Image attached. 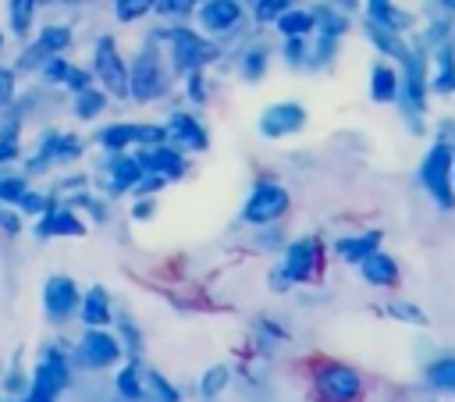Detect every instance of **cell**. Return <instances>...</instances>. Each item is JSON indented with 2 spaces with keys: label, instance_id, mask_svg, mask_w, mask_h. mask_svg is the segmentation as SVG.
I'll return each mask as SVG.
<instances>
[{
  "label": "cell",
  "instance_id": "28",
  "mask_svg": "<svg viewBox=\"0 0 455 402\" xmlns=\"http://www.w3.org/2000/svg\"><path fill=\"white\" fill-rule=\"evenodd\" d=\"M117 391H121V398H128V402H142V370H139V366H124V370L117 374Z\"/></svg>",
  "mask_w": 455,
  "mask_h": 402
},
{
  "label": "cell",
  "instance_id": "29",
  "mask_svg": "<svg viewBox=\"0 0 455 402\" xmlns=\"http://www.w3.org/2000/svg\"><path fill=\"white\" fill-rule=\"evenodd\" d=\"M370 43H373L377 50H384V57H398V60H405V57H409V50H405V43H402L398 36L380 32V28H373V25H370Z\"/></svg>",
  "mask_w": 455,
  "mask_h": 402
},
{
  "label": "cell",
  "instance_id": "31",
  "mask_svg": "<svg viewBox=\"0 0 455 402\" xmlns=\"http://www.w3.org/2000/svg\"><path fill=\"white\" fill-rule=\"evenodd\" d=\"M100 110H103V92H96L92 85L82 89V92H75V114L78 117H96Z\"/></svg>",
  "mask_w": 455,
  "mask_h": 402
},
{
  "label": "cell",
  "instance_id": "27",
  "mask_svg": "<svg viewBox=\"0 0 455 402\" xmlns=\"http://www.w3.org/2000/svg\"><path fill=\"white\" fill-rule=\"evenodd\" d=\"M146 398H153V402H178V391H174L160 374L146 370V374H142V402H146Z\"/></svg>",
  "mask_w": 455,
  "mask_h": 402
},
{
  "label": "cell",
  "instance_id": "11",
  "mask_svg": "<svg viewBox=\"0 0 455 402\" xmlns=\"http://www.w3.org/2000/svg\"><path fill=\"white\" fill-rule=\"evenodd\" d=\"M302 125H306V107H299V103H274V107H267L263 117H259V132H263L267 139L291 135V132H299Z\"/></svg>",
  "mask_w": 455,
  "mask_h": 402
},
{
  "label": "cell",
  "instance_id": "39",
  "mask_svg": "<svg viewBox=\"0 0 455 402\" xmlns=\"http://www.w3.org/2000/svg\"><path fill=\"white\" fill-rule=\"evenodd\" d=\"M18 206H21L25 213H43V210H50V199L39 196V192H25V196L18 199Z\"/></svg>",
  "mask_w": 455,
  "mask_h": 402
},
{
  "label": "cell",
  "instance_id": "16",
  "mask_svg": "<svg viewBox=\"0 0 455 402\" xmlns=\"http://www.w3.org/2000/svg\"><path fill=\"white\" fill-rule=\"evenodd\" d=\"M164 132H167L178 146H185V149H206V132L199 128V121H196L192 114H171Z\"/></svg>",
  "mask_w": 455,
  "mask_h": 402
},
{
  "label": "cell",
  "instance_id": "33",
  "mask_svg": "<svg viewBox=\"0 0 455 402\" xmlns=\"http://www.w3.org/2000/svg\"><path fill=\"white\" fill-rule=\"evenodd\" d=\"M224 384H228V366H210V370L203 374V381H199V395L210 402L213 395H220Z\"/></svg>",
  "mask_w": 455,
  "mask_h": 402
},
{
  "label": "cell",
  "instance_id": "34",
  "mask_svg": "<svg viewBox=\"0 0 455 402\" xmlns=\"http://www.w3.org/2000/svg\"><path fill=\"white\" fill-rule=\"evenodd\" d=\"M28 189H25V178H18V174H0V203H14L18 206V199L25 196Z\"/></svg>",
  "mask_w": 455,
  "mask_h": 402
},
{
  "label": "cell",
  "instance_id": "35",
  "mask_svg": "<svg viewBox=\"0 0 455 402\" xmlns=\"http://www.w3.org/2000/svg\"><path fill=\"white\" fill-rule=\"evenodd\" d=\"M387 313H391V317H398L402 324H427V313H423L419 306H412V302H402V299H398V302H391V306H387Z\"/></svg>",
  "mask_w": 455,
  "mask_h": 402
},
{
  "label": "cell",
  "instance_id": "8",
  "mask_svg": "<svg viewBox=\"0 0 455 402\" xmlns=\"http://www.w3.org/2000/svg\"><path fill=\"white\" fill-rule=\"evenodd\" d=\"M160 89H164V78H160L156 57H153L149 50H142V53L135 57V64L128 68V92L146 103V100L160 96Z\"/></svg>",
  "mask_w": 455,
  "mask_h": 402
},
{
  "label": "cell",
  "instance_id": "41",
  "mask_svg": "<svg viewBox=\"0 0 455 402\" xmlns=\"http://www.w3.org/2000/svg\"><path fill=\"white\" fill-rule=\"evenodd\" d=\"M64 85H68V89H75V92H82V89H89V75H85V71H78V68H71V71H68V78H64Z\"/></svg>",
  "mask_w": 455,
  "mask_h": 402
},
{
  "label": "cell",
  "instance_id": "43",
  "mask_svg": "<svg viewBox=\"0 0 455 402\" xmlns=\"http://www.w3.org/2000/svg\"><path fill=\"white\" fill-rule=\"evenodd\" d=\"M160 14H185L188 11V4L185 0H160V4H153Z\"/></svg>",
  "mask_w": 455,
  "mask_h": 402
},
{
  "label": "cell",
  "instance_id": "42",
  "mask_svg": "<svg viewBox=\"0 0 455 402\" xmlns=\"http://www.w3.org/2000/svg\"><path fill=\"white\" fill-rule=\"evenodd\" d=\"M0 228H4L7 235H18V228H21V221H18V217H14V213H11L4 203H0Z\"/></svg>",
  "mask_w": 455,
  "mask_h": 402
},
{
  "label": "cell",
  "instance_id": "9",
  "mask_svg": "<svg viewBox=\"0 0 455 402\" xmlns=\"http://www.w3.org/2000/svg\"><path fill=\"white\" fill-rule=\"evenodd\" d=\"M78 306V288L71 277L64 274H53L46 285H43V310L53 324H60L64 317H71V310Z\"/></svg>",
  "mask_w": 455,
  "mask_h": 402
},
{
  "label": "cell",
  "instance_id": "46",
  "mask_svg": "<svg viewBox=\"0 0 455 402\" xmlns=\"http://www.w3.org/2000/svg\"><path fill=\"white\" fill-rule=\"evenodd\" d=\"M188 92H192V100H196V103H203V100H206V92H203V78H199V71H196V75H188Z\"/></svg>",
  "mask_w": 455,
  "mask_h": 402
},
{
  "label": "cell",
  "instance_id": "37",
  "mask_svg": "<svg viewBox=\"0 0 455 402\" xmlns=\"http://www.w3.org/2000/svg\"><path fill=\"white\" fill-rule=\"evenodd\" d=\"M313 21H316V25L323 28V36H331V39L345 32V18H338L331 7H327V11H316V14H313Z\"/></svg>",
  "mask_w": 455,
  "mask_h": 402
},
{
  "label": "cell",
  "instance_id": "50",
  "mask_svg": "<svg viewBox=\"0 0 455 402\" xmlns=\"http://www.w3.org/2000/svg\"><path fill=\"white\" fill-rule=\"evenodd\" d=\"M0 46H4V36H0Z\"/></svg>",
  "mask_w": 455,
  "mask_h": 402
},
{
  "label": "cell",
  "instance_id": "45",
  "mask_svg": "<svg viewBox=\"0 0 455 402\" xmlns=\"http://www.w3.org/2000/svg\"><path fill=\"white\" fill-rule=\"evenodd\" d=\"M11 89H14V75L7 68H0V103L11 100Z\"/></svg>",
  "mask_w": 455,
  "mask_h": 402
},
{
  "label": "cell",
  "instance_id": "19",
  "mask_svg": "<svg viewBox=\"0 0 455 402\" xmlns=\"http://www.w3.org/2000/svg\"><path fill=\"white\" fill-rule=\"evenodd\" d=\"M78 153H82V142H78L75 135H46V139L39 142V157L32 160V167L50 164V160H71V157H78Z\"/></svg>",
  "mask_w": 455,
  "mask_h": 402
},
{
  "label": "cell",
  "instance_id": "22",
  "mask_svg": "<svg viewBox=\"0 0 455 402\" xmlns=\"http://www.w3.org/2000/svg\"><path fill=\"white\" fill-rule=\"evenodd\" d=\"M366 14H370V25L373 28H380V32H402V28H409V14H402V11H395L391 4H380V0H370L366 4Z\"/></svg>",
  "mask_w": 455,
  "mask_h": 402
},
{
  "label": "cell",
  "instance_id": "10",
  "mask_svg": "<svg viewBox=\"0 0 455 402\" xmlns=\"http://www.w3.org/2000/svg\"><path fill=\"white\" fill-rule=\"evenodd\" d=\"M164 135H167V132L156 128V125H110V128L100 132V142H103L107 149L121 153L128 142H139V146H160Z\"/></svg>",
  "mask_w": 455,
  "mask_h": 402
},
{
  "label": "cell",
  "instance_id": "20",
  "mask_svg": "<svg viewBox=\"0 0 455 402\" xmlns=\"http://www.w3.org/2000/svg\"><path fill=\"white\" fill-rule=\"evenodd\" d=\"M377 245H380V235H377V231L345 235V238H338V242H334V249H338L348 263H363L366 256H373V253H377Z\"/></svg>",
  "mask_w": 455,
  "mask_h": 402
},
{
  "label": "cell",
  "instance_id": "47",
  "mask_svg": "<svg viewBox=\"0 0 455 402\" xmlns=\"http://www.w3.org/2000/svg\"><path fill=\"white\" fill-rule=\"evenodd\" d=\"M11 157H18V149H14L11 142H0V164H4V160H11Z\"/></svg>",
  "mask_w": 455,
  "mask_h": 402
},
{
  "label": "cell",
  "instance_id": "44",
  "mask_svg": "<svg viewBox=\"0 0 455 402\" xmlns=\"http://www.w3.org/2000/svg\"><path fill=\"white\" fill-rule=\"evenodd\" d=\"M284 57H288L291 64H299V60L306 57V46H302V39H288V43H284Z\"/></svg>",
  "mask_w": 455,
  "mask_h": 402
},
{
  "label": "cell",
  "instance_id": "40",
  "mask_svg": "<svg viewBox=\"0 0 455 402\" xmlns=\"http://www.w3.org/2000/svg\"><path fill=\"white\" fill-rule=\"evenodd\" d=\"M68 71H71V64H64V60H46V78H53V82H64L68 78Z\"/></svg>",
  "mask_w": 455,
  "mask_h": 402
},
{
  "label": "cell",
  "instance_id": "15",
  "mask_svg": "<svg viewBox=\"0 0 455 402\" xmlns=\"http://www.w3.org/2000/svg\"><path fill=\"white\" fill-rule=\"evenodd\" d=\"M36 235H39V238H53V235L78 238V235H85V224H82L71 210H64V206H50L46 217L39 221V228H36Z\"/></svg>",
  "mask_w": 455,
  "mask_h": 402
},
{
  "label": "cell",
  "instance_id": "21",
  "mask_svg": "<svg viewBox=\"0 0 455 402\" xmlns=\"http://www.w3.org/2000/svg\"><path fill=\"white\" fill-rule=\"evenodd\" d=\"M370 96H373L377 103L398 100V75H395V68H391L387 60L373 64V71H370Z\"/></svg>",
  "mask_w": 455,
  "mask_h": 402
},
{
  "label": "cell",
  "instance_id": "30",
  "mask_svg": "<svg viewBox=\"0 0 455 402\" xmlns=\"http://www.w3.org/2000/svg\"><path fill=\"white\" fill-rule=\"evenodd\" d=\"M7 7H11V28H14V36H25L28 32V21L36 14V4L32 0H11Z\"/></svg>",
  "mask_w": 455,
  "mask_h": 402
},
{
  "label": "cell",
  "instance_id": "7",
  "mask_svg": "<svg viewBox=\"0 0 455 402\" xmlns=\"http://www.w3.org/2000/svg\"><path fill=\"white\" fill-rule=\"evenodd\" d=\"M64 388H68V359H64V352L46 349L39 356V366H36V377H32V391H39L46 398H57Z\"/></svg>",
  "mask_w": 455,
  "mask_h": 402
},
{
  "label": "cell",
  "instance_id": "17",
  "mask_svg": "<svg viewBox=\"0 0 455 402\" xmlns=\"http://www.w3.org/2000/svg\"><path fill=\"white\" fill-rule=\"evenodd\" d=\"M68 43H71V32H68V28H60V25H50V28H43V32H39L36 46L21 57V64H25V68H36V60H46L50 53L64 50Z\"/></svg>",
  "mask_w": 455,
  "mask_h": 402
},
{
  "label": "cell",
  "instance_id": "36",
  "mask_svg": "<svg viewBox=\"0 0 455 402\" xmlns=\"http://www.w3.org/2000/svg\"><path fill=\"white\" fill-rule=\"evenodd\" d=\"M149 7H153L149 0H117V4H114V14H117L121 21H135V18H142Z\"/></svg>",
  "mask_w": 455,
  "mask_h": 402
},
{
  "label": "cell",
  "instance_id": "24",
  "mask_svg": "<svg viewBox=\"0 0 455 402\" xmlns=\"http://www.w3.org/2000/svg\"><path fill=\"white\" fill-rule=\"evenodd\" d=\"M359 270H363V277L370 281V285H391L395 277H398V267H395V260L387 256V253H373V256H366L363 263H359Z\"/></svg>",
  "mask_w": 455,
  "mask_h": 402
},
{
  "label": "cell",
  "instance_id": "48",
  "mask_svg": "<svg viewBox=\"0 0 455 402\" xmlns=\"http://www.w3.org/2000/svg\"><path fill=\"white\" fill-rule=\"evenodd\" d=\"M14 402H53V398H46V395H39V391H28L25 398H14Z\"/></svg>",
  "mask_w": 455,
  "mask_h": 402
},
{
  "label": "cell",
  "instance_id": "5",
  "mask_svg": "<svg viewBox=\"0 0 455 402\" xmlns=\"http://www.w3.org/2000/svg\"><path fill=\"white\" fill-rule=\"evenodd\" d=\"M96 75L114 96H128V64L117 57V46L110 36L96 43Z\"/></svg>",
  "mask_w": 455,
  "mask_h": 402
},
{
  "label": "cell",
  "instance_id": "38",
  "mask_svg": "<svg viewBox=\"0 0 455 402\" xmlns=\"http://www.w3.org/2000/svg\"><path fill=\"white\" fill-rule=\"evenodd\" d=\"M288 7H291L288 0H259V4H256V18H259V21H277Z\"/></svg>",
  "mask_w": 455,
  "mask_h": 402
},
{
  "label": "cell",
  "instance_id": "1",
  "mask_svg": "<svg viewBox=\"0 0 455 402\" xmlns=\"http://www.w3.org/2000/svg\"><path fill=\"white\" fill-rule=\"evenodd\" d=\"M419 185L444 206L451 210L455 206V196H451V146L448 142H437L427 149L423 164H419Z\"/></svg>",
  "mask_w": 455,
  "mask_h": 402
},
{
  "label": "cell",
  "instance_id": "2",
  "mask_svg": "<svg viewBox=\"0 0 455 402\" xmlns=\"http://www.w3.org/2000/svg\"><path fill=\"white\" fill-rule=\"evenodd\" d=\"M284 210H288V192H284L277 181H259V185L249 192V199H245V206H242V217L252 221V224H270V221H277Z\"/></svg>",
  "mask_w": 455,
  "mask_h": 402
},
{
  "label": "cell",
  "instance_id": "32",
  "mask_svg": "<svg viewBox=\"0 0 455 402\" xmlns=\"http://www.w3.org/2000/svg\"><path fill=\"white\" fill-rule=\"evenodd\" d=\"M263 68H267V50L263 46H252V50L242 53V78L256 82L263 75Z\"/></svg>",
  "mask_w": 455,
  "mask_h": 402
},
{
  "label": "cell",
  "instance_id": "18",
  "mask_svg": "<svg viewBox=\"0 0 455 402\" xmlns=\"http://www.w3.org/2000/svg\"><path fill=\"white\" fill-rule=\"evenodd\" d=\"M238 14H242V7L231 4V0H210V4L199 7V21H203L206 32H224V28H231V25L238 21Z\"/></svg>",
  "mask_w": 455,
  "mask_h": 402
},
{
  "label": "cell",
  "instance_id": "25",
  "mask_svg": "<svg viewBox=\"0 0 455 402\" xmlns=\"http://www.w3.org/2000/svg\"><path fill=\"white\" fill-rule=\"evenodd\" d=\"M82 320L89 324V327H103L107 320H110V299H107V292L96 285V288H89V295H85V302H82Z\"/></svg>",
  "mask_w": 455,
  "mask_h": 402
},
{
  "label": "cell",
  "instance_id": "49",
  "mask_svg": "<svg viewBox=\"0 0 455 402\" xmlns=\"http://www.w3.org/2000/svg\"><path fill=\"white\" fill-rule=\"evenodd\" d=\"M451 185H455V164H451Z\"/></svg>",
  "mask_w": 455,
  "mask_h": 402
},
{
  "label": "cell",
  "instance_id": "4",
  "mask_svg": "<svg viewBox=\"0 0 455 402\" xmlns=\"http://www.w3.org/2000/svg\"><path fill=\"white\" fill-rule=\"evenodd\" d=\"M167 43H171V53H174V64L181 68V71H199L210 57H213V46L210 43H203L196 32H188V28H174V32H160Z\"/></svg>",
  "mask_w": 455,
  "mask_h": 402
},
{
  "label": "cell",
  "instance_id": "26",
  "mask_svg": "<svg viewBox=\"0 0 455 402\" xmlns=\"http://www.w3.org/2000/svg\"><path fill=\"white\" fill-rule=\"evenodd\" d=\"M427 381L437 391H455V356H444V359L430 363L427 366Z\"/></svg>",
  "mask_w": 455,
  "mask_h": 402
},
{
  "label": "cell",
  "instance_id": "6",
  "mask_svg": "<svg viewBox=\"0 0 455 402\" xmlns=\"http://www.w3.org/2000/svg\"><path fill=\"white\" fill-rule=\"evenodd\" d=\"M316 388H320V395H323L327 402H352V398L359 395L363 381H359V374H355L352 366L331 363V366H323V370L316 374Z\"/></svg>",
  "mask_w": 455,
  "mask_h": 402
},
{
  "label": "cell",
  "instance_id": "23",
  "mask_svg": "<svg viewBox=\"0 0 455 402\" xmlns=\"http://www.w3.org/2000/svg\"><path fill=\"white\" fill-rule=\"evenodd\" d=\"M274 25H277V32H281L284 39H302V36H309V32H313V25H316V21H313V11L288 7Z\"/></svg>",
  "mask_w": 455,
  "mask_h": 402
},
{
  "label": "cell",
  "instance_id": "14",
  "mask_svg": "<svg viewBox=\"0 0 455 402\" xmlns=\"http://www.w3.org/2000/svg\"><path fill=\"white\" fill-rule=\"evenodd\" d=\"M107 174H110V192H128V189H139L142 185V167L135 157L128 153H110V164H107Z\"/></svg>",
  "mask_w": 455,
  "mask_h": 402
},
{
  "label": "cell",
  "instance_id": "12",
  "mask_svg": "<svg viewBox=\"0 0 455 402\" xmlns=\"http://www.w3.org/2000/svg\"><path fill=\"white\" fill-rule=\"evenodd\" d=\"M78 356H82V363L85 366H110V363H117L121 359V345L107 334V331H100V327H89L85 334H82V345H78Z\"/></svg>",
  "mask_w": 455,
  "mask_h": 402
},
{
  "label": "cell",
  "instance_id": "13",
  "mask_svg": "<svg viewBox=\"0 0 455 402\" xmlns=\"http://www.w3.org/2000/svg\"><path fill=\"white\" fill-rule=\"evenodd\" d=\"M135 160H139L142 171H153L164 181H174L185 171V157L178 149H171V146H142V153Z\"/></svg>",
  "mask_w": 455,
  "mask_h": 402
},
{
  "label": "cell",
  "instance_id": "3",
  "mask_svg": "<svg viewBox=\"0 0 455 402\" xmlns=\"http://www.w3.org/2000/svg\"><path fill=\"white\" fill-rule=\"evenodd\" d=\"M316 260H320L316 238H299V242H291V245H288V253H284L281 274L274 277V285H277V288H284V285L306 281V277L316 270Z\"/></svg>",
  "mask_w": 455,
  "mask_h": 402
}]
</instances>
